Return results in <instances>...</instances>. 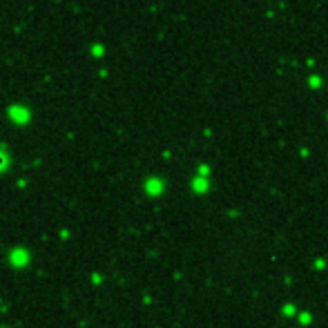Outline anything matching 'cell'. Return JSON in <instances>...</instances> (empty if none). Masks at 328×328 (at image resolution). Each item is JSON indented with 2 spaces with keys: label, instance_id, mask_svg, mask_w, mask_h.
Segmentation results:
<instances>
[{
  "label": "cell",
  "instance_id": "cell-1",
  "mask_svg": "<svg viewBox=\"0 0 328 328\" xmlns=\"http://www.w3.org/2000/svg\"><path fill=\"white\" fill-rule=\"evenodd\" d=\"M5 161H7V158H5V156H0V166H5Z\"/></svg>",
  "mask_w": 328,
  "mask_h": 328
}]
</instances>
